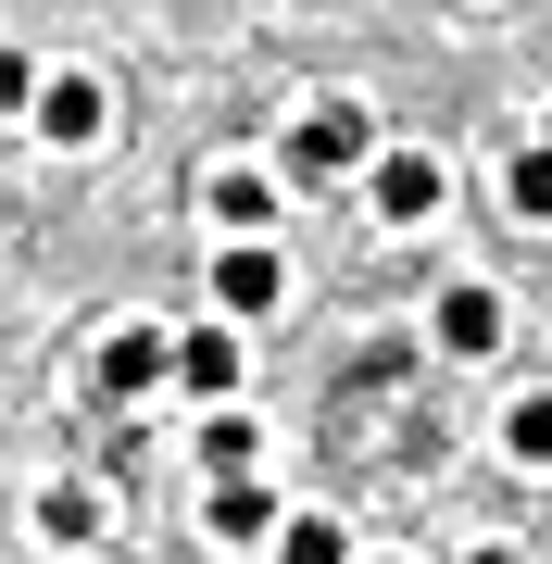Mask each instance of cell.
I'll return each mask as SVG.
<instances>
[{
  "instance_id": "1",
  "label": "cell",
  "mask_w": 552,
  "mask_h": 564,
  "mask_svg": "<svg viewBox=\"0 0 552 564\" xmlns=\"http://www.w3.org/2000/svg\"><path fill=\"white\" fill-rule=\"evenodd\" d=\"M365 151H377V126L351 113V101H314L302 126H289V176H351Z\"/></svg>"
},
{
  "instance_id": "2",
  "label": "cell",
  "mask_w": 552,
  "mask_h": 564,
  "mask_svg": "<svg viewBox=\"0 0 552 564\" xmlns=\"http://www.w3.org/2000/svg\"><path fill=\"white\" fill-rule=\"evenodd\" d=\"M25 113H39V139H51V151H88V139L113 126L101 76H39V101H25Z\"/></svg>"
},
{
  "instance_id": "3",
  "label": "cell",
  "mask_w": 552,
  "mask_h": 564,
  "mask_svg": "<svg viewBox=\"0 0 552 564\" xmlns=\"http://www.w3.org/2000/svg\"><path fill=\"white\" fill-rule=\"evenodd\" d=\"M214 302H226V314H277V302H289V263H277L264 239H226V263H214Z\"/></svg>"
},
{
  "instance_id": "4",
  "label": "cell",
  "mask_w": 552,
  "mask_h": 564,
  "mask_svg": "<svg viewBox=\"0 0 552 564\" xmlns=\"http://www.w3.org/2000/svg\"><path fill=\"white\" fill-rule=\"evenodd\" d=\"M164 377H176L164 326H113V339H101V389H113V402H139V389H164Z\"/></svg>"
},
{
  "instance_id": "5",
  "label": "cell",
  "mask_w": 552,
  "mask_h": 564,
  "mask_svg": "<svg viewBox=\"0 0 552 564\" xmlns=\"http://www.w3.org/2000/svg\"><path fill=\"white\" fill-rule=\"evenodd\" d=\"M440 351H452V364H490V351H502V302H490L477 276L440 289Z\"/></svg>"
},
{
  "instance_id": "6",
  "label": "cell",
  "mask_w": 552,
  "mask_h": 564,
  "mask_svg": "<svg viewBox=\"0 0 552 564\" xmlns=\"http://www.w3.org/2000/svg\"><path fill=\"white\" fill-rule=\"evenodd\" d=\"M377 214L389 226H427L440 214V163L427 151H377Z\"/></svg>"
},
{
  "instance_id": "7",
  "label": "cell",
  "mask_w": 552,
  "mask_h": 564,
  "mask_svg": "<svg viewBox=\"0 0 552 564\" xmlns=\"http://www.w3.org/2000/svg\"><path fill=\"white\" fill-rule=\"evenodd\" d=\"M176 389L226 402V389H239V339H226V326H188V339H176Z\"/></svg>"
},
{
  "instance_id": "8",
  "label": "cell",
  "mask_w": 552,
  "mask_h": 564,
  "mask_svg": "<svg viewBox=\"0 0 552 564\" xmlns=\"http://www.w3.org/2000/svg\"><path fill=\"white\" fill-rule=\"evenodd\" d=\"M214 226H226V239H264V226H277V188L251 176V163H226V176H214Z\"/></svg>"
},
{
  "instance_id": "9",
  "label": "cell",
  "mask_w": 552,
  "mask_h": 564,
  "mask_svg": "<svg viewBox=\"0 0 552 564\" xmlns=\"http://www.w3.org/2000/svg\"><path fill=\"white\" fill-rule=\"evenodd\" d=\"M39 527H51L63 552H88V540H101V489H76V477H63V489H39Z\"/></svg>"
},
{
  "instance_id": "10",
  "label": "cell",
  "mask_w": 552,
  "mask_h": 564,
  "mask_svg": "<svg viewBox=\"0 0 552 564\" xmlns=\"http://www.w3.org/2000/svg\"><path fill=\"white\" fill-rule=\"evenodd\" d=\"M264 527H277V489H251V477L214 489V540H264Z\"/></svg>"
},
{
  "instance_id": "11",
  "label": "cell",
  "mask_w": 552,
  "mask_h": 564,
  "mask_svg": "<svg viewBox=\"0 0 552 564\" xmlns=\"http://www.w3.org/2000/svg\"><path fill=\"white\" fill-rule=\"evenodd\" d=\"M502 202H515V226H552V151H515Z\"/></svg>"
},
{
  "instance_id": "12",
  "label": "cell",
  "mask_w": 552,
  "mask_h": 564,
  "mask_svg": "<svg viewBox=\"0 0 552 564\" xmlns=\"http://www.w3.org/2000/svg\"><path fill=\"white\" fill-rule=\"evenodd\" d=\"M277 564H351V540H339L327 514H289L277 527Z\"/></svg>"
},
{
  "instance_id": "13",
  "label": "cell",
  "mask_w": 552,
  "mask_h": 564,
  "mask_svg": "<svg viewBox=\"0 0 552 564\" xmlns=\"http://www.w3.org/2000/svg\"><path fill=\"white\" fill-rule=\"evenodd\" d=\"M502 452L515 464H552V389H528V402L502 414Z\"/></svg>"
},
{
  "instance_id": "14",
  "label": "cell",
  "mask_w": 552,
  "mask_h": 564,
  "mask_svg": "<svg viewBox=\"0 0 552 564\" xmlns=\"http://www.w3.org/2000/svg\"><path fill=\"white\" fill-rule=\"evenodd\" d=\"M202 464H214V489L251 477V414H214V426H202Z\"/></svg>"
},
{
  "instance_id": "15",
  "label": "cell",
  "mask_w": 552,
  "mask_h": 564,
  "mask_svg": "<svg viewBox=\"0 0 552 564\" xmlns=\"http://www.w3.org/2000/svg\"><path fill=\"white\" fill-rule=\"evenodd\" d=\"M25 101H39V63H25V51H0V113H25Z\"/></svg>"
},
{
  "instance_id": "16",
  "label": "cell",
  "mask_w": 552,
  "mask_h": 564,
  "mask_svg": "<svg viewBox=\"0 0 552 564\" xmlns=\"http://www.w3.org/2000/svg\"><path fill=\"white\" fill-rule=\"evenodd\" d=\"M465 564H528V552H502V540H490V552H465Z\"/></svg>"
},
{
  "instance_id": "17",
  "label": "cell",
  "mask_w": 552,
  "mask_h": 564,
  "mask_svg": "<svg viewBox=\"0 0 552 564\" xmlns=\"http://www.w3.org/2000/svg\"><path fill=\"white\" fill-rule=\"evenodd\" d=\"M540 151H552V126H540Z\"/></svg>"
},
{
  "instance_id": "18",
  "label": "cell",
  "mask_w": 552,
  "mask_h": 564,
  "mask_svg": "<svg viewBox=\"0 0 552 564\" xmlns=\"http://www.w3.org/2000/svg\"><path fill=\"white\" fill-rule=\"evenodd\" d=\"M377 564H389V552H377Z\"/></svg>"
}]
</instances>
